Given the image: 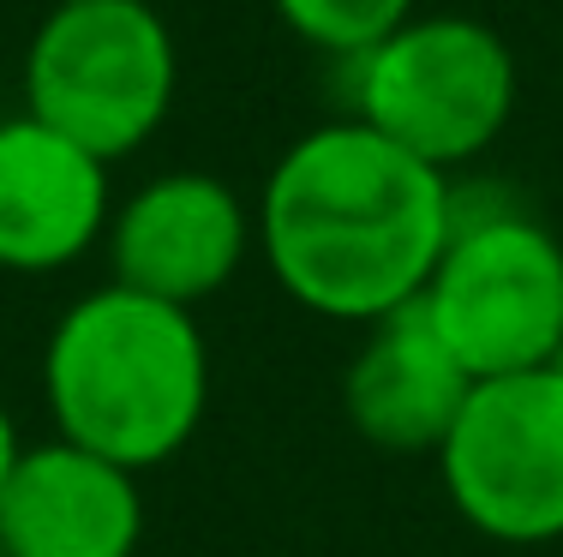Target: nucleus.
<instances>
[{"label":"nucleus","instance_id":"9b49d317","mask_svg":"<svg viewBox=\"0 0 563 557\" xmlns=\"http://www.w3.org/2000/svg\"><path fill=\"white\" fill-rule=\"evenodd\" d=\"M282 24L324 55H366L413 19V0H276Z\"/></svg>","mask_w":563,"mask_h":557},{"label":"nucleus","instance_id":"6e6552de","mask_svg":"<svg viewBox=\"0 0 563 557\" xmlns=\"http://www.w3.org/2000/svg\"><path fill=\"white\" fill-rule=\"evenodd\" d=\"M109 163L31 114L0 121V270L55 276L109 234Z\"/></svg>","mask_w":563,"mask_h":557},{"label":"nucleus","instance_id":"39448f33","mask_svg":"<svg viewBox=\"0 0 563 557\" xmlns=\"http://www.w3.org/2000/svg\"><path fill=\"white\" fill-rule=\"evenodd\" d=\"M354 66V121L401 144L426 168H450L486 156L516 114V55L492 24L462 12H426L396 36L347 60Z\"/></svg>","mask_w":563,"mask_h":557},{"label":"nucleus","instance_id":"2eb2a0df","mask_svg":"<svg viewBox=\"0 0 563 557\" xmlns=\"http://www.w3.org/2000/svg\"><path fill=\"white\" fill-rule=\"evenodd\" d=\"M55 7H60V0H55Z\"/></svg>","mask_w":563,"mask_h":557},{"label":"nucleus","instance_id":"f8f14e48","mask_svg":"<svg viewBox=\"0 0 563 557\" xmlns=\"http://www.w3.org/2000/svg\"><path fill=\"white\" fill-rule=\"evenodd\" d=\"M19 456H24L19 420H12V414H7V402H0V492H7V480H12V468H19Z\"/></svg>","mask_w":563,"mask_h":557},{"label":"nucleus","instance_id":"ddd939ff","mask_svg":"<svg viewBox=\"0 0 563 557\" xmlns=\"http://www.w3.org/2000/svg\"><path fill=\"white\" fill-rule=\"evenodd\" d=\"M558 371H563V348H558Z\"/></svg>","mask_w":563,"mask_h":557},{"label":"nucleus","instance_id":"0eeeda50","mask_svg":"<svg viewBox=\"0 0 563 557\" xmlns=\"http://www.w3.org/2000/svg\"><path fill=\"white\" fill-rule=\"evenodd\" d=\"M102 241L120 288L192 312L240 276L258 246V222L228 180L205 168H174L114 204Z\"/></svg>","mask_w":563,"mask_h":557},{"label":"nucleus","instance_id":"f03ea898","mask_svg":"<svg viewBox=\"0 0 563 557\" xmlns=\"http://www.w3.org/2000/svg\"><path fill=\"white\" fill-rule=\"evenodd\" d=\"M55 437L126 474L174 461L205 426L210 348L192 312L120 282L73 300L43 348Z\"/></svg>","mask_w":563,"mask_h":557},{"label":"nucleus","instance_id":"9d476101","mask_svg":"<svg viewBox=\"0 0 563 557\" xmlns=\"http://www.w3.org/2000/svg\"><path fill=\"white\" fill-rule=\"evenodd\" d=\"M467 390L474 378L455 366V354L438 342L413 300L366 330L342 378V408L360 444H372L378 456H438Z\"/></svg>","mask_w":563,"mask_h":557},{"label":"nucleus","instance_id":"1a4fd4ad","mask_svg":"<svg viewBox=\"0 0 563 557\" xmlns=\"http://www.w3.org/2000/svg\"><path fill=\"white\" fill-rule=\"evenodd\" d=\"M7 557H139L144 492L139 474L90 456L78 444H24L0 492Z\"/></svg>","mask_w":563,"mask_h":557},{"label":"nucleus","instance_id":"423d86ee","mask_svg":"<svg viewBox=\"0 0 563 557\" xmlns=\"http://www.w3.org/2000/svg\"><path fill=\"white\" fill-rule=\"evenodd\" d=\"M432 461L450 510L479 539H563V371L545 366L474 383Z\"/></svg>","mask_w":563,"mask_h":557},{"label":"nucleus","instance_id":"4468645a","mask_svg":"<svg viewBox=\"0 0 563 557\" xmlns=\"http://www.w3.org/2000/svg\"><path fill=\"white\" fill-rule=\"evenodd\" d=\"M0 557H7V546H0Z\"/></svg>","mask_w":563,"mask_h":557},{"label":"nucleus","instance_id":"20e7f679","mask_svg":"<svg viewBox=\"0 0 563 557\" xmlns=\"http://www.w3.org/2000/svg\"><path fill=\"white\" fill-rule=\"evenodd\" d=\"M426 324L474 383L558 366L563 348V241L521 204L455 198V229L420 294Z\"/></svg>","mask_w":563,"mask_h":557},{"label":"nucleus","instance_id":"7ed1b4c3","mask_svg":"<svg viewBox=\"0 0 563 557\" xmlns=\"http://www.w3.org/2000/svg\"><path fill=\"white\" fill-rule=\"evenodd\" d=\"M180 90V48L151 0H60L24 48V114L97 163L156 138Z\"/></svg>","mask_w":563,"mask_h":557},{"label":"nucleus","instance_id":"f257e3e1","mask_svg":"<svg viewBox=\"0 0 563 557\" xmlns=\"http://www.w3.org/2000/svg\"><path fill=\"white\" fill-rule=\"evenodd\" d=\"M252 222L294 307L372 330L426 294L455 229V186L342 114L276 156Z\"/></svg>","mask_w":563,"mask_h":557}]
</instances>
